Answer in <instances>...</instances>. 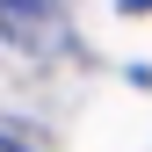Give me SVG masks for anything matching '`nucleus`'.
<instances>
[{"label":"nucleus","mask_w":152,"mask_h":152,"mask_svg":"<svg viewBox=\"0 0 152 152\" xmlns=\"http://www.w3.org/2000/svg\"><path fill=\"white\" fill-rule=\"evenodd\" d=\"M65 7L72 0H0V36L29 58H44L65 44Z\"/></svg>","instance_id":"obj_1"},{"label":"nucleus","mask_w":152,"mask_h":152,"mask_svg":"<svg viewBox=\"0 0 152 152\" xmlns=\"http://www.w3.org/2000/svg\"><path fill=\"white\" fill-rule=\"evenodd\" d=\"M0 152H22V145H7V138H0Z\"/></svg>","instance_id":"obj_3"},{"label":"nucleus","mask_w":152,"mask_h":152,"mask_svg":"<svg viewBox=\"0 0 152 152\" xmlns=\"http://www.w3.org/2000/svg\"><path fill=\"white\" fill-rule=\"evenodd\" d=\"M123 7H152V0H123Z\"/></svg>","instance_id":"obj_2"}]
</instances>
